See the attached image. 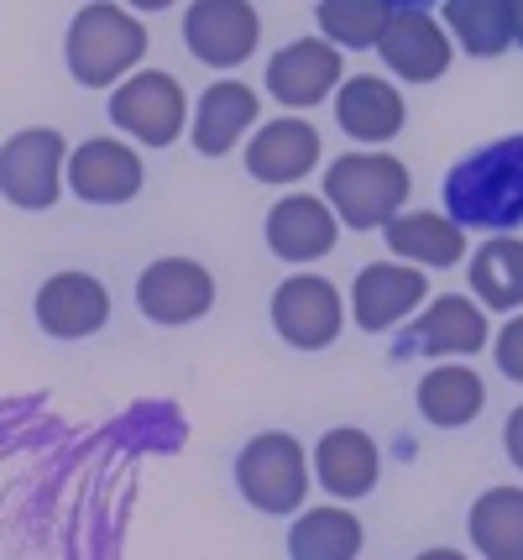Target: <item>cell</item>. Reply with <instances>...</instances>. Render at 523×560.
I'll return each instance as SVG.
<instances>
[{
  "label": "cell",
  "instance_id": "cell-1",
  "mask_svg": "<svg viewBox=\"0 0 523 560\" xmlns=\"http://www.w3.org/2000/svg\"><path fill=\"white\" fill-rule=\"evenodd\" d=\"M445 210L466 231H508L523 220V137L482 147L445 173Z\"/></svg>",
  "mask_w": 523,
  "mask_h": 560
},
{
  "label": "cell",
  "instance_id": "cell-2",
  "mask_svg": "<svg viewBox=\"0 0 523 560\" xmlns=\"http://www.w3.org/2000/svg\"><path fill=\"white\" fill-rule=\"evenodd\" d=\"M69 73L84 90H116L147 58V26L116 0H90L63 32Z\"/></svg>",
  "mask_w": 523,
  "mask_h": 560
},
{
  "label": "cell",
  "instance_id": "cell-3",
  "mask_svg": "<svg viewBox=\"0 0 523 560\" xmlns=\"http://www.w3.org/2000/svg\"><path fill=\"white\" fill-rule=\"evenodd\" d=\"M324 199L350 231H377L403 210L408 199V168L393 152H341L324 168Z\"/></svg>",
  "mask_w": 523,
  "mask_h": 560
},
{
  "label": "cell",
  "instance_id": "cell-4",
  "mask_svg": "<svg viewBox=\"0 0 523 560\" xmlns=\"http://www.w3.org/2000/svg\"><path fill=\"white\" fill-rule=\"evenodd\" d=\"M236 492L257 513H273V518L299 513L304 498H309V456H304V445L294 435H283V430L251 435L241 445V456H236Z\"/></svg>",
  "mask_w": 523,
  "mask_h": 560
},
{
  "label": "cell",
  "instance_id": "cell-5",
  "mask_svg": "<svg viewBox=\"0 0 523 560\" xmlns=\"http://www.w3.org/2000/svg\"><path fill=\"white\" fill-rule=\"evenodd\" d=\"M69 142L52 126H26L0 152V195L16 210H52L69 189Z\"/></svg>",
  "mask_w": 523,
  "mask_h": 560
},
{
  "label": "cell",
  "instance_id": "cell-6",
  "mask_svg": "<svg viewBox=\"0 0 523 560\" xmlns=\"http://www.w3.org/2000/svg\"><path fill=\"white\" fill-rule=\"evenodd\" d=\"M110 121L121 126L131 142H147V147H168L183 137L189 126V95L178 84L174 73L163 69H136L131 79H121L110 90Z\"/></svg>",
  "mask_w": 523,
  "mask_h": 560
},
{
  "label": "cell",
  "instance_id": "cell-7",
  "mask_svg": "<svg viewBox=\"0 0 523 560\" xmlns=\"http://www.w3.org/2000/svg\"><path fill=\"white\" fill-rule=\"evenodd\" d=\"M346 325V299L320 272H294L273 289V330L294 351H324L335 346Z\"/></svg>",
  "mask_w": 523,
  "mask_h": 560
},
{
  "label": "cell",
  "instance_id": "cell-8",
  "mask_svg": "<svg viewBox=\"0 0 523 560\" xmlns=\"http://www.w3.org/2000/svg\"><path fill=\"white\" fill-rule=\"evenodd\" d=\"M262 43V16L251 0H194L183 16V48L204 69H241Z\"/></svg>",
  "mask_w": 523,
  "mask_h": 560
},
{
  "label": "cell",
  "instance_id": "cell-9",
  "mask_svg": "<svg viewBox=\"0 0 523 560\" xmlns=\"http://www.w3.org/2000/svg\"><path fill=\"white\" fill-rule=\"evenodd\" d=\"M346 84V58L330 37H294L268 58V95L283 110H309Z\"/></svg>",
  "mask_w": 523,
  "mask_h": 560
},
{
  "label": "cell",
  "instance_id": "cell-10",
  "mask_svg": "<svg viewBox=\"0 0 523 560\" xmlns=\"http://www.w3.org/2000/svg\"><path fill=\"white\" fill-rule=\"evenodd\" d=\"M136 310L152 325H194L215 310V278L194 257H157L136 278Z\"/></svg>",
  "mask_w": 523,
  "mask_h": 560
},
{
  "label": "cell",
  "instance_id": "cell-11",
  "mask_svg": "<svg viewBox=\"0 0 523 560\" xmlns=\"http://www.w3.org/2000/svg\"><path fill=\"white\" fill-rule=\"evenodd\" d=\"M382 63L408 79V84H435V79H445L450 63H455V37H450L445 22H435L429 11L419 5H399L393 11V22L382 32Z\"/></svg>",
  "mask_w": 523,
  "mask_h": 560
},
{
  "label": "cell",
  "instance_id": "cell-12",
  "mask_svg": "<svg viewBox=\"0 0 523 560\" xmlns=\"http://www.w3.org/2000/svg\"><path fill=\"white\" fill-rule=\"evenodd\" d=\"M341 225H346V220L335 215L330 199L294 189V195H283L273 210H268V225H262V231H268L273 257H283V262H320V257L335 252Z\"/></svg>",
  "mask_w": 523,
  "mask_h": 560
},
{
  "label": "cell",
  "instance_id": "cell-13",
  "mask_svg": "<svg viewBox=\"0 0 523 560\" xmlns=\"http://www.w3.org/2000/svg\"><path fill=\"white\" fill-rule=\"evenodd\" d=\"M492 341V325H487V304L482 299H461V293H440L429 299V310L419 315V325L403 336V351H419V357H435V362H450V357H476Z\"/></svg>",
  "mask_w": 523,
  "mask_h": 560
},
{
  "label": "cell",
  "instance_id": "cell-14",
  "mask_svg": "<svg viewBox=\"0 0 523 560\" xmlns=\"http://www.w3.org/2000/svg\"><path fill=\"white\" fill-rule=\"evenodd\" d=\"M320 168V131L304 121L299 110L277 116V121H262L257 137L247 142V173L257 184H299L309 173Z\"/></svg>",
  "mask_w": 523,
  "mask_h": 560
},
{
  "label": "cell",
  "instance_id": "cell-15",
  "mask_svg": "<svg viewBox=\"0 0 523 560\" xmlns=\"http://www.w3.org/2000/svg\"><path fill=\"white\" fill-rule=\"evenodd\" d=\"M142 178H147V168H142L136 147L116 142V137H90L69 158V189L84 205H126V199L142 195Z\"/></svg>",
  "mask_w": 523,
  "mask_h": 560
},
{
  "label": "cell",
  "instance_id": "cell-16",
  "mask_svg": "<svg viewBox=\"0 0 523 560\" xmlns=\"http://www.w3.org/2000/svg\"><path fill=\"white\" fill-rule=\"evenodd\" d=\"M37 325L48 330L52 341H84L105 330L110 319V293L95 272H52L48 283L37 289Z\"/></svg>",
  "mask_w": 523,
  "mask_h": 560
},
{
  "label": "cell",
  "instance_id": "cell-17",
  "mask_svg": "<svg viewBox=\"0 0 523 560\" xmlns=\"http://www.w3.org/2000/svg\"><path fill=\"white\" fill-rule=\"evenodd\" d=\"M429 299V278L424 268H403V262H367L350 283V315L361 330H393Z\"/></svg>",
  "mask_w": 523,
  "mask_h": 560
},
{
  "label": "cell",
  "instance_id": "cell-18",
  "mask_svg": "<svg viewBox=\"0 0 523 560\" xmlns=\"http://www.w3.org/2000/svg\"><path fill=\"white\" fill-rule=\"evenodd\" d=\"M388 252L419 268H461L466 257V225L450 210H399L382 225Z\"/></svg>",
  "mask_w": 523,
  "mask_h": 560
},
{
  "label": "cell",
  "instance_id": "cell-19",
  "mask_svg": "<svg viewBox=\"0 0 523 560\" xmlns=\"http://www.w3.org/2000/svg\"><path fill=\"white\" fill-rule=\"evenodd\" d=\"M335 121H341L350 142H393L403 121H408V105H403V95L388 79L356 73V79H346L335 90Z\"/></svg>",
  "mask_w": 523,
  "mask_h": 560
},
{
  "label": "cell",
  "instance_id": "cell-20",
  "mask_svg": "<svg viewBox=\"0 0 523 560\" xmlns=\"http://www.w3.org/2000/svg\"><path fill=\"white\" fill-rule=\"evenodd\" d=\"M257 116H262V95L251 84H241V79L210 84L200 105H194V147H200V158L236 152V142L257 126Z\"/></svg>",
  "mask_w": 523,
  "mask_h": 560
},
{
  "label": "cell",
  "instance_id": "cell-21",
  "mask_svg": "<svg viewBox=\"0 0 523 560\" xmlns=\"http://www.w3.org/2000/svg\"><path fill=\"white\" fill-rule=\"evenodd\" d=\"M314 477L330 498H367L382 477V456H377V440L356 424H341L314 445Z\"/></svg>",
  "mask_w": 523,
  "mask_h": 560
},
{
  "label": "cell",
  "instance_id": "cell-22",
  "mask_svg": "<svg viewBox=\"0 0 523 560\" xmlns=\"http://www.w3.org/2000/svg\"><path fill=\"white\" fill-rule=\"evenodd\" d=\"M414 398H419V415L435 430H461V424H472L487 409V383L466 366V357H450V362L424 372Z\"/></svg>",
  "mask_w": 523,
  "mask_h": 560
},
{
  "label": "cell",
  "instance_id": "cell-23",
  "mask_svg": "<svg viewBox=\"0 0 523 560\" xmlns=\"http://www.w3.org/2000/svg\"><path fill=\"white\" fill-rule=\"evenodd\" d=\"M440 16H445L450 37L461 43V52H472V58H502L519 43L513 0H445Z\"/></svg>",
  "mask_w": 523,
  "mask_h": 560
},
{
  "label": "cell",
  "instance_id": "cell-24",
  "mask_svg": "<svg viewBox=\"0 0 523 560\" xmlns=\"http://www.w3.org/2000/svg\"><path fill=\"white\" fill-rule=\"evenodd\" d=\"M466 278H472V293L487 310H523V236L492 231L472 252Z\"/></svg>",
  "mask_w": 523,
  "mask_h": 560
},
{
  "label": "cell",
  "instance_id": "cell-25",
  "mask_svg": "<svg viewBox=\"0 0 523 560\" xmlns=\"http://www.w3.org/2000/svg\"><path fill=\"white\" fill-rule=\"evenodd\" d=\"M476 556L523 560V488H487L466 513Z\"/></svg>",
  "mask_w": 523,
  "mask_h": 560
},
{
  "label": "cell",
  "instance_id": "cell-26",
  "mask_svg": "<svg viewBox=\"0 0 523 560\" xmlns=\"http://www.w3.org/2000/svg\"><path fill=\"white\" fill-rule=\"evenodd\" d=\"M361 545H367L361 518L350 509H335V503L299 513V524L288 529V550L299 560H350L361 556Z\"/></svg>",
  "mask_w": 523,
  "mask_h": 560
},
{
  "label": "cell",
  "instance_id": "cell-27",
  "mask_svg": "<svg viewBox=\"0 0 523 560\" xmlns=\"http://www.w3.org/2000/svg\"><path fill=\"white\" fill-rule=\"evenodd\" d=\"M393 11H399L393 0H320L314 22H320V37H330L335 48H377Z\"/></svg>",
  "mask_w": 523,
  "mask_h": 560
},
{
  "label": "cell",
  "instance_id": "cell-28",
  "mask_svg": "<svg viewBox=\"0 0 523 560\" xmlns=\"http://www.w3.org/2000/svg\"><path fill=\"white\" fill-rule=\"evenodd\" d=\"M492 362L502 366L508 383H523V315H513L508 325H502L498 346H492Z\"/></svg>",
  "mask_w": 523,
  "mask_h": 560
},
{
  "label": "cell",
  "instance_id": "cell-29",
  "mask_svg": "<svg viewBox=\"0 0 523 560\" xmlns=\"http://www.w3.org/2000/svg\"><path fill=\"white\" fill-rule=\"evenodd\" d=\"M502 445H508V462L523 471V404L508 415V424H502Z\"/></svg>",
  "mask_w": 523,
  "mask_h": 560
},
{
  "label": "cell",
  "instance_id": "cell-30",
  "mask_svg": "<svg viewBox=\"0 0 523 560\" xmlns=\"http://www.w3.org/2000/svg\"><path fill=\"white\" fill-rule=\"evenodd\" d=\"M126 5H131V11H168L174 0H126Z\"/></svg>",
  "mask_w": 523,
  "mask_h": 560
},
{
  "label": "cell",
  "instance_id": "cell-31",
  "mask_svg": "<svg viewBox=\"0 0 523 560\" xmlns=\"http://www.w3.org/2000/svg\"><path fill=\"white\" fill-rule=\"evenodd\" d=\"M513 16H519V43H523V0H513Z\"/></svg>",
  "mask_w": 523,
  "mask_h": 560
},
{
  "label": "cell",
  "instance_id": "cell-32",
  "mask_svg": "<svg viewBox=\"0 0 523 560\" xmlns=\"http://www.w3.org/2000/svg\"><path fill=\"white\" fill-rule=\"evenodd\" d=\"M393 5H419V11H424V5H429V0H393Z\"/></svg>",
  "mask_w": 523,
  "mask_h": 560
}]
</instances>
